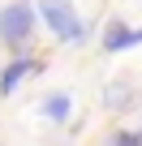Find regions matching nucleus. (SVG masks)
<instances>
[{
	"label": "nucleus",
	"instance_id": "f257e3e1",
	"mask_svg": "<svg viewBox=\"0 0 142 146\" xmlns=\"http://www.w3.org/2000/svg\"><path fill=\"white\" fill-rule=\"evenodd\" d=\"M35 13L43 17V26H47L60 43H82V39H86V22H82V13L69 5V0H39Z\"/></svg>",
	"mask_w": 142,
	"mask_h": 146
},
{
	"label": "nucleus",
	"instance_id": "f03ea898",
	"mask_svg": "<svg viewBox=\"0 0 142 146\" xmlns=\"http://www.w3.org/2000/svg\"><path fill=\"white\" fill-rule=\"evenodd\" d=\"M30 35H35V9L30 5L0 9V43H5V47H22Z\"/></svg>",
	"mask_w": 142,
	"mask_h": 146
},
{
	"label": "nucleus",
	"instance_id": "7ed1b4c3",
	"mask_svg": "<svg viewBox=\"0 0 142 146\" xmlns=\"http://www.w3.org/2000/svg\"><path fill=\"white\" fill-rule=\"evenodd\" d=\"M43 69V60L39 56H30V52H17V56H9V64L5 69H0V95H13L17 86H22V78H26V73H39Z\"/></svg>",
	"mask_w": 142,
	"mask_h": 146
},
{
	"label": "nucleus",
	"instance_id": "20e7f679",
	"mask_svg": "<svg viewBox=\"0 0 142 146\" xmlns=\"http://www.w3.org/2000/svg\"><path fill=\"white\" fill-rule=\"evenodd\" d=\"M69 112H73V99H69V90H52V95L39 103V116H43V120H52V125H65V120H69Z\"/></svg>",
	"mask_w": 142,
	"mask_h": 146
},
{
	"label": "nucleus",
	"instance_id": "39448f33",
	"mask_svg": "<svg viewBox=\"0 0 142 146\" xmlns=\"http://www.w3.org/2000/svg\"><path fill=\"white\" fill-rule=\"evenodd\" d=\"M129 35H133V30H129L121 17H112V22L103 26L99 43H103V52H108V56H116V52H125V47H129Z\"/></svg>",
	"mask_w": 142,
	"mask_h": 146
},
{
	"label": "nucleus",
	"instance_id": "423d86ee",
	"mask_svg": "<svg viewBox=\"0 0 142 146\" xmlns=\"http://www.w3.org/2000/svg\"><path fill=\"white\" fill-rule=\"evenodd\" d=\"M129 99H133V95H129V86H125V82L103 86V108H108V112H125V108H129Z\"/></svg>",
	"mask_w": 142,
	"mask_h": 146
},
{
	"label": "nucleus",
	"instance_id": "0eeeda50",
	"mask_svg": "<svg viewBox=\"0 0 142 146\" xmlns=\"http://www.w3.org/2000/svg\"><path fill=\"white\" fill-rule=\"evenodd\" d=\"M103 146H142V137H138V129H112Z\"/></svg>",
	"mask_w": 142,
	"mask_h": 146
},
{
	"label": "nucleus",
	"instance_id": "6e6552de",
	"mask_svg": "<svg viewBox=\"0 0 142 146\" xmlns=\"http://www.w3.org/2000/svg\"><path fill=\"white\" fill-rule=\"evenodd\" d=\"M138 137H142V125H138Z\"/></svg>",
	"mask_w": 142,
	"mask_h": 146
}]
</instances>
